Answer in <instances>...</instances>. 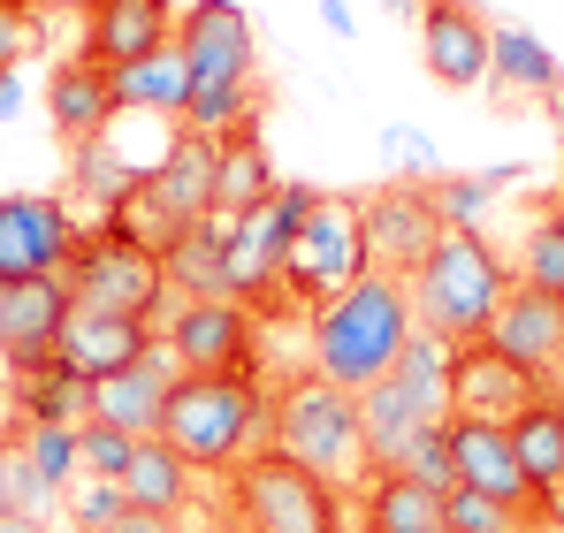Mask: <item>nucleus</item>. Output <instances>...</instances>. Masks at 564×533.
<instances>
[{"mask_svg":"<svg viewBox=\"0 0 564 533\" xmlns=\"http://www.w3.org/2000/svg\"><path fill=\"white\" fill-rule=\"evenodd\" d=\"M54 533H62V526H54Z\"/></svg>","mask_w":564,"mask_h":533,"instance_id":"nucleus-50","label":"nucleus"},{"mask_svg":"<svg viewBox=\"0 0 564 533\" xmlns=\"http://www.w3.org/2000/svg\"><path fill=\"white\" fill-rule=\"evenodd\" d=\"M367 266V221H359V198L351 191H321V206L297 221L290 237V260H282V297L290 305H328L336 290H351Z\"/></svg>","mask_w":564,"mask_h":533,"instance_id":"nucleus-6","label":"nucleus"},{"mask_svg":"<svg viewBox=\"0 0 564 533\" xmlns=\"http://www.w3.org/2000/svg\"><path fill=\"white\" fill-rule=\"evenodd\" d=\"M488 15L473 0H420V54H427V77L443 91H473L488 85Z\"/></svg>","mask_w":564,"mask_h":533,"instance_id":"nucleus-15","label":"nucleus"},{"mask_svg":"<svg viewBox=\"0 0 564 533\" xmlns=\"http://www.w3.org/2000/svg\"><path fill=\"white\" fill-rule=\"evenodd\" d=\"M268 389L252 373H176L161 404V443L184 457L191 472H237L252 449H268Z\"/></svg>","mask_w":564,"mask_h":533,"instance_id":"nucleus-2","label":"nucleus"},{"mask_svg":"<svg viewBox=\"0 0 564 533\" xmlns=\"http://www.w3.org/2000/svg\"><path fill=\"white\" fill-rule=\"evenodd\" d=\"M443 533H451V526H443Z\"/></svg>","mask_w":564,"mask_h":533,"instance_id":"nucleus-51","label":"nucleus"},{"mask_svg":"<svg viewBox=\"0 0 564 533\" xmlns=\"http://www.w3.org/2000/svg\"><path fill=\"white\" fill-rule=\"evenodd\" d=\"M161 274L176 297H229V214L191 221L184 237L161 252Z\"/></svg>","mask_w":564,"mask_h":533,"instance_id":"nucleus-22","label":"nucleus"},{"mask_svg":"<svg viewBox=\"0 0 564 533\" xmlns=\"http://www.w3.org/2000/svg\"><path fill=\"white\" fill-rule=\"evenodd\" d=\"M389 8H397V15H420V0H389Z\"/></svg>","mask_w":564,"mask_h":533,"instance_id":"nucleus-46","label":"nucleus"},{"mask_svg":"<svg viewBox=\"0 0 564 533\" xmlns=\"http://www.w3.org/2000/svg\"><path fill=\"white\" fill-rule=\"evenodd\" d=\"M46 115H54V130L69 138V145H85V138H107L115 130V77L85 62V54H69V62H54V77H46Z\"/></svg>","mask_w":564,"mask_h":533,"instance_id":"nucleus-21","label":"nucleus"},{"mask_svg":"<svg viewBox=\"0 0 564 533\" xmlns=\"http://www.w3.org/2000/svg\"><path fill=\"white\" fill-rule=\"evenodd\" d=\"M321 23H328V31H344V39H351V0H321Z\"/></svg>","mask_w":564,"mask_h":533,"instance_id":"nucleus-43","label":"nucleus"},{"mask_svg":"<svg viewBox=\"0 0 564 533\" xmlns=\"http://www.w3.org/2000/svg\"><path fill=\"white\" fill-rule=\"evenodd\" d=\"M412 435H420V420H412V404H404V389H397V381L359 389V443H367V472H397V457H404Z\"/></svg>","mask_w":564,"mask_h":533,"instance_id":"nucleus-29","label":"nucleus"},{"mask_svg":"<svg viewBox=\"0 0 564 533\" xmlns=\"http://www.w3.org/2000/svg\"><path fill=\"white\" fill-rule=\"evenodd\" d=\"M557 412H564V396H557Z\"/></svg>","mask_w":564,"mask_h":533,"instance_id":"nucleus-49","label":"nucleus"},{"mask_svg":"<svg viewBox=\"0 0 564 533\" xmlns=\"http://www.w3.org/2000/svg\"><path fill=\"white\" fill-rule=\"evenodd\" d=\"M488 77L503 91H542V99H557V85H564L557 54H550L527 23H496V31H488Z\"/></svg>","mask_w":564,"mask_h":533,"instance_id":"nucleus-27","label":"nucleus"},{"mask_svg":"<svg viewBox=\"0 0 564 533\" xmlns=\"http://www.w3.org/2000/svg\"><path fill=\"white\" fill-rule=\"evenodd\" d=\"M420 336L412 320V282L397 274H359L351 290H336L328 305H313V373L336 381L344 396L375 389L397 373L404 344Z\"/></svg>","mask_w":564,"mask_h":533,"instance_id":"nucleus-1","label":"nucleus"},{"mask_svg":"<svg viewBox=\"0 0 564 533\" xmlns=\"http://www.w3.org/2000/svg\"><path fill=\"white\" fill-rule=\"evenodd\" d=\"M176 39V8L169 0H85V62H99L107 77L161 54Z\"/></svg>","mask_w":564,"mask_h":533,"instance_id":"nucleus-16","label":"nucleus"},{"mask_svg":"<svg viewBox=\"0 0 564 533\" xmlns=\"http://www.w3.org/2000/svg\"><path fill=\"white\" fill-rule=\"evenodd\" d=\"M503 297H511V266L480 229H443V244L412 274V320H420V336H435L451 351L488 344Z\"/></svg>","mask_w":564,"mask_h":533,"instance_id":"nucleus-3","label":"nucleus"},{"mask_svg":"<svg viewBox=\"0 0 564 533\" xmlns=\"http://www.w3.org/2000/svg\"><path fill=\"white\" fill-rule=\"evenodd\" d=\"M557 122H564V85H557Z\"/></svg>","mask_w":564,"mask_h":533,"instance_id":"nucleus-48","label":"nucleus"},{"mask_svg":"<svg viewBox=\"0 0 564 533\" xmlns=\"http://www.w3.org/2000/svg\"><path fill=\"white\" fill-rule=\"evenodd\" d=\"M268 449L297 457L305 472L321 480H367V443H359V396H344L336 381L321 373H297L282 381L275 404H268Z\"/></svg>","mask_w":564,"mask_h":533,"instance_id":"nucleus-4","label":"nucleus"},{"mask_svg":"<svg viewBox=\"0 0 564 533\" xmlns=\"http://www.w3.org/2000/svg\"><path fill=\"white\" fill-rule=\"evenodd\" d=\"M550 396H564V358H557V373H550Z\"/></svg>","mask_w":564,"mask_h":533,"instance_id":"nucleus-45","label":"nucleus"},{"mask_svg":"<svg viewBox=\"0 0 564 533\" xmlns=\"http://www.w3.org/2000/svg\"><path fill=\"white\" fill-rule=\"evenodd\" d=\"M62 496H69V533H107L122 511H130L122 480H93V472H85V480H69Z\"/></svg>","mask_w":564,"mask_h":533,"instance_id":"nucleus-34","label":"nucleus"},{"mask_svg":"<svg viewBox=\"0 0 564 533\" xmlns=\"http://www.w3.org/2000/svg\"><path fill=\"white\" fill-rule=\"evenodd\" d=\"M359 533H443V496L404 480V472H367L359 480Z\"/></svg>","mask_w":564,"mask_h":533,"instance_id":"nucleus-24","label":"nucleus"},{"mask_svg":"<svg viewBox=\"0 0 564 533\" xmlns=\"http://www.w3.org/2000/svg\"><path fill=\"white\" fill-rule=\"evenodd\" d=\"M169 389H176V358L153 344L138 366H122V373H107V381L85 389V420L122 427V435L145 443V435H161V404H169Z\"/></svg>","mask_w":564,"mask_h":533,"instance_id":"nucleus-18","label":"nucleus"},{"mask_svg":"<svg viewBox=\"0 0 564 533\" xmlns=\"http://www.w3.org/2000/svg\"><path fill=\"white\" fill-rule=\"evenodd\" d=\"M214 168H221V145L176 122L169 153L145 168V183H138V191H145V198H153L176 229H191V221H206V214H214Z\"/></svg>","mask_w":564,"mask_h":533,"instance_id":"nucleus-19","label":"nucleus"},{"mask_svg":"<svg viewBox=\"0 0 564 533\" xmlns=\"http://www.w3.org/2000/svg\"><path fill=\"white\" fill-rule=\"evenodd\" d=\"M23 449H31V465L54 480V488H69L85 465H77V427H62V420H46V427H23Z\"/></svg>","mask_w":564,"mask_h":533,"instance_id":"nucleus-37","label":"nucleus"},{"mask_svg":"<svg viewBox=\"0 0 564 533\" xmlns=\"http://www.w3.org/2000/svg\"><path fill=\"white\" fill-rule=\"evenodd\" d=\"M397 472L420 480V488H435V496H451L458 488V472H451V427H420L404 443V457H397Z\"/></svg>","mask_w":564,"mask_h":533,"instance_id":"nucleus-35","label":"nucleus"},{"mask_svg":"<svg viewBox=\"0 0 564 533\" xmlns=\"http://www.w3.org/2000/svg\"><path fill=\"white\" fill-rule=\"evenodd\" d=\"M389 381L404 389V404H412V420H420V427H451V344L412 336Z\"/></svg>","mask_w":564,"mask_h":533,"instance_id":"nucleus-28","label":"nucleus"},{"mask_svg":"<svg viewBox=\"0 0 564 533\" xmlns=\"http://www.w3.org/2000/svg\"><path fill=\"white\" fill-rule=\"evenodd\" d=\"M511 449H519V472H527L542 496H557L564 488V412H557V396H534V404L511 420Z\"/></svg>","mask_w":564,"mask_h":533,"instance_id":"nucleus-30","label":"nucleus"},{"mask_svg":"<svg viewBox=\"0 0 564 533\" xmlns=\"http://www.w3.org/2000/svg\"><path fill=\"white\" fill-rule=\"evenodd\" d=\"M359 221H367V266L375 274H397V282H412L427 252L443 244V221H435V198L420 191V183H381L359 198Z\"/></svg>","mask_w":564,"mask_h":533,"instance_id":"nucleus-11","label":"nucleus"},{"mask_svg":"<svg viewBox=\"0 0 564 533\" xmlns=\"http://www.w3.org/2000/svg\"><path fill=\"white\" fill-rule=\"evenodd\" d=\"M54 480L31 465V449H23V427H8L0 435V519H46L54 511Z\"/></svg>","mask_w":564,"mask_h":533,"instance_id":"nucleus-31","label":"nucleus"},{"mask_svg":"<svg viewBox=\"0 0 564 533\" xmlns=\"http://www.w3.org/2000/svg\"><path fill=\"white\" fill-rule=\"evenodd\" d=\"M69 282L46 274V282H0V366L8 373H31V366H54L62 351V328H69Z\"/></svg>","mask_w":564,"mask_h":533,"instance_id":"nucleus-13","label":"nucleus"},{"mask_svg":"<svg viewBox=\"0 0 564 533\" xmlns=\"http://www.w3.org/2000/svg\"><path fill=\"white\" fill-rule=\"evenodd\" d=\"M550 206H557V221H564V191H557V198H550Z\"/></svg>","mask_w":564,"mask_h":533,"instance_id":"nucleus-47","label":"nucleus"},{"mask_svg":"<svg viewBox=\"0 0 564 533\" xmlns=\"http://www.w3.org/2000/svg\"><path fill=\"white\" fill-rule=\"evenodd\" d=\"M0 533H54V519H0Z\"/></svg>","mask_w":564,"mask_h":533,"instance_id":"nucleus-44","label":"nucleus"},{"mask_svg":"<svg viewBox=\"0 0 564 533\" xmlns=\"http://www.w3.org/2000/svg\"><path fill=\"white\" fill-rule=\"evenodd\" d=\"M176 46L191 62V91H245L260 85V46L237 0H191L176 15Z\"/></svg>","mask_w":564,"mask_h":533,"instance_id":"nucleus-10","label":"nucleus"},{"mask_svg":"<svg viewBox=\"0 0 564 533\" xmlns=\"http://www.w3.org/2000/svg\"><path fill=\"white\" fill-rule=\"evenodd\" d=\"M488 351H503L511 366H527V373L550 381L557 358H564V305L511 282V297H503V313H496V328H488Z\"/></svg>","mask_w":564,"mask_h":533,"instance_id":"nucleus-20","label":"nucleus"},{"mask_svg":"<svg viewBox=\"0 0 564 533\" xmlns=\"http://www.w3.org/2000/svg\"><path fill=\"white\" fill-rule=\"evenodd\" d=\"M427 198H435V221L443 229H480V214H488V176H443V183H427Z\"/></svg>","mask_w":564,"mask_h":533,"instance_id":"nucleus-36","label":"nucleus"},{"mask_svg":"<svg viewBox=\"0 0 564 533\" xmlns=\"http://www.w3.org/2000/svg\"><path fill=\"white\" fill-rule=\"evenodd\" d=\"M191 472L176 449L161 443V435H145V443L130 449V465H122V496H130V511H161V519H176L191 503Z\"/></svg>","mask_w":564,"mask_h":533,"instance_id":"nucleus-25","label":"nucleus"},{"mask_svg":"<svg viewBox=\"0 0 564 533\" xmlns=\"http://www.w3.org/2000/svg\"><path fill=\"white\" fill-rule=\"evenodd\" d=\"M115 107H122V115H169V122H184V107H191V62H184V46L169 39L161 54H145V62L115 69Z\"/></svg>","mask_w":564,"mask_h":533,"instance_id":"nucleus-23","label":"nucleus"},{"mask_svg":"<svg viewBox=\"0 0 564 533\" xmlns=\"http://www.w3.org/2000/svg\"><path fill=\"white\" fill-rule=\"evenodd\" d=\"M39 46V0H0V69H15Z\"/></svg>","mask_w":564,"mask_h":533,"instance_id":"nucleus-39","label":"nucleus"},{"mask_svg":"<svg viewBox=\"0 0 564 533\" xmlns=\"http://www.w3.org/2000/svg\"><path fill=\"white\" fill-rule=\"evenodd\" d=\"M313 206H321V183H275V198H260L252 214H229V297L252 305V320L282 297L290 237Z\"/></svg>","mask_w":564,"mask_h":533,"instance_id":"nucleus-7","label":"nucleus"},{"mask_svg":"<svg viewBox=\"0 0 564 533\" xmlns=\"http://www.w3.org/2000/svg\"><path fill=\"white\" fill-rule=\"evenodd\" d=\"M443 526L451 533H542L534 519H519V511H503V503H488L473 488H451L443 496Z\"/></svg>","mask_w":564,"mask_h":533,"instance_id":"nucleus-33","label":"nucleus"},{"mask_svg":"<svg viewBox=\"0 0 564 533\" xmlns=\"http://www.w3.org/2000/svg\"><path fill=\"white\" fill-rule=\"evenodd\" d=\"M107 533H184V526H176V519H161V511H122Z\"/></svg>","mask_w":564,"mask_h":533,"instance_id":"nucleus-41","label":"nucleus"},{"mask_svg":"<svg viewBox=\"0 0 564 533\" xmlns=\"http://www.w3.org/2000/svg\"><path fill=\"white\" fill-rule=\"evenodd\" d=\"M260 198H275V161H268L260 122H252V130H229V138H221V168H214V214H252Z\"/></svg>","mask_w":564,"mask_h":533,"instance_id":"nucleus-26","label":"nucleus"},{"mask_svg":"<svg viewBox=\"0 0 564 533\" xmlns=\"http://www.w3.org/2000/svg\"><path fill=\"white\" fill-rule=\"evenodd\" d=\"M229 519L237 533H344V488L282 449H252L229 472Z\"/></svg>","mask_w":564,"mask_h":533,"instance_id":"nucleus-5","label":"nucleus"},{"mask_svg":"<svg viewBox=\"0 0 564 533\" xmlns=\"http://www.w3.org/2000/svg\"><path fill=\"white\" fill-rule=\"evenodd\" d=\"M161 351L176 358V373H252L260 366V320L237 297H176Z\"/></svg>","mask_w":564,"mask_h":533,"instance_id":"nucleus-9","label":"nucleus"},{"mask_svg":"<svg viewBox=\"0 0 564 533\" xmlns=\"http://www.w3.org/2000/svg\"><path fill=\"white\" fill-rule=\"evenodd\" d=\"M69 297L77 305H99V313H130V320H153L176 290H169V274L153 252H138V244H122V237H77V252H69Z\"/></svg>","mask_w":564,"mask_h":533,"instance_id":"nucleus-8","label":"nucleus"},{"mask_svg":"<svg viewBox=\"0 0 564 533\" xmlns=\"http://www.w3.org/2000/svg\"><path fill=\"white\" fill-rule=\"evenodd\" d=\"M15 107H23V77H15V69H0V122H8Z\"/></svg>","mask_w":564,"mask_h":533,"instance_id":"nucleus-42","label":"nucleus"},{"mask_svg":"<svg viewBox=\"0 0 564 533\" xmlns=\"http://www.w3.org/2000/svg\"><path fill=\"white\" fill-rule=\"evenodd\" d=\"M161 336H153V320H130V313H99V305H69V328H62V366L93 389L107 373H122V366H138V358L153 351Z\"/></svg>","mask_w":564,"mask_h":533,"instance_id":"nucleus-17","label":"nucleus"},{"mask_svg":"<svg viewBox=\"0 0 564 533\" xmlns=\"http://www.w3.org/2000/svg\"><path fill=\"white\" fill-rule=\"evenodd\" d=\"M69 252H77V221H69L62 198H46V191L0 198V282L69 274Z\"/></svg>","mask_w":564,"mask_h":533,"instance_id":"nucleus-12","label":"nucleus"},{"mask_svg":"<svg viewBox=\"0 0 564 533\" xmlns=\"http://www.w3.org/2000/svg\"><path fill=\"white\" fill-rule=\"evenodd\" d=\"M381 145H389V161H404V168H435V145H427L420 130H389Z\"/></svg>","mask_w":564,"mask_h":533,"instance_id":"nucleus-40","label":"nucleus"},{"mask_svg":"<svg viewBox=\"0 0 564 533\" xmlns=\"http://www.w3.org/2000/svg\"><path fill=\"white\" fill-rule=\"evenodd\" d=\"M130 449H138V435H122V427H99V420H77V465H85L93 480H122Z\"/></svg>","mask_w":564,"mask_h":533,"instance_id":"nucleus-38","label":"nucleus"},{"mask_svg":"<svg viewBox=\"0 0 564 533\" xmlns=\"http://www.w3.org/2000/svg\"><path fill=\"white\" fill-rule=\"evenodd\" d=\"M534 396H550V381H542V373H527V366H511L503 351H488V344L451 351V420L511 427Z\"/></svg>","mask_w":564,"mask_h":533,"instance_id":"nucleus-14","label":"nucleus"},{"mask_svg":"<svg viewBox=\"0 0 564 533\" xmlns=\"http://www.w3.org/2000/svg\"><path fill=\"white\" fill-rule=\"evenodd\" d=\"M511 282H519V290H534V297H557V305H564V221H557V206L527 221Z\"/></svg>","mask_w":564,"mask_h":533,"instance_id":"nucleus-32","label":"nucleus"}]
</instances>
